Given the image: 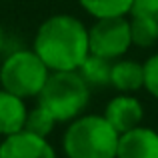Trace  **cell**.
Masks as SVG:
<instances>
[{
  "label": "cell",
  "mask_w": 158,
  "mask_h": 158,
  "mask_svg": "<svg viewBox=\"0 0 158 158\" xmlns=\"http://www.w3.org/2000/svg\"><path fill=\"white\" fill-rule=\"evenodd\" d=\"M54 126H56V118H54L44 106L38 104L36 108L28 110L26 124H24V130L26 132H32V134H36V136L46 138V136L54 130Z\"/></svg>",
  "instance_id": "obj_14"
},
{
  "label": "cell",
  "mask_w": 158,
  "mask_h": 158,
  "mask_svg": "<svg viewBox=\"0 0 158 158\" xmlns=\"http://www.w3.org/2000/svg\"><path fill=\"white\" fill-rule=\"evenodd\" d=\"M132 46L130 20L124 16L98 18L88 28V50L90 54L116 60Z\"/></svg>",
  "instance_id": "obj_5"
},
{
  "label": "cell",
  "mask_w": 158,
  "mask_h": 158,
  "mask_svg": "<svg viewBox=\"0 0 158 158\" xmlns=\"http://www.w3.org/2000/svg\"><path fill=\"white\" fill-rule=\"evenodd\" d=\"M90 98V86L78 70L50 72L44 88L38 94V104L56 118V122H70L78 118Z\"/></svg>",
  "instance_id": "obj_3"
},
{
  "label": "cell",
  "mask_w": 158,
  "mask_h": 158,
  "mask_svg": "<svg viewBox=\"0 0 158 158\" xmlns=\"http://www.w3.org/2000/svg\"><path fill=\"white\" fill-rule=\"evenodd\" d=\"M4 44H6V32H4L2 24H0V52L4 50Z\"/></svg>",
  "instance_id": "obj_17"
},
{
  "label": "cell",
  "mask_w": 158,
  "mask_h": 158,
  "mask_svg": "<svg viewBox=\"0 0 158 158\" xmlns=\"http://www.w3.org/2000/svg\"><path fill=\"white\" fill-rule=\"evenodd\" d=\"M144 88L158 98V54H152L144 62Z\"/></svg>",
  "instance_id": "obj_15"
},
{
  "label": "cell",
  "mask_w": 158,
  "mask_h": 158,
  "mask_svg": "<svg viewBox=\"0 0 158 158\" xmlns=\"http://www.w3.org/2000/svg\"><path fill=\"white\" fill-rule=\"evenodd\" d=\"M28 116V108L24 98L0 88V136H10L24 130Z\"/></svg>",
  "instance_id": "obj_9"
},
{
  "label": "cell",
  "mask_w": 158,
  "mask_h": 158,
  "mask_svg": "<svg viewBox=\"0 0 158 158\" xmlns=\"http://www.w3.org/2000/svg\"><path fill=\"white\" fill-rule=\"evenodd\" d=\"M110 72H112V60L96 56V54H88L84 62L78 66V74L84 78V82L90 88L110 84Z\"/></svg>",
  "instance_id": "obj_11"
},
{
  "label": "cell",
  "mask_w": 158,
  "mask_h": 158,
  "mask_svg": "<svg viewBox=\"0 0 158 158\" xmlns=\"http://www.w3.org/2000/svg\"><path fill=\"white\" fill-rule=\"evenodd\" d=\"M130 34H132V44L142 48L152 46L158 40V22L150 18L130 16Z\"/></svg>",
  "instance_id": "obj_13"
},
{
  "label": "cell",
  "mask_w": 158,
  "mask_h": 158,
  "mask_svg": "<svg viewBox=\"0 0 158 158\" xmlns=\"http://www.w3.org/2000/svg\"><path fill=\"white\" fill-rule=\"evenodd\" d=\"M120 134L104 114L78 116L66 128L62 148L68 158H116Z\"/></svg>",
  "instance_id": "obj_2"
},
{
  "label": "cell",
  "mask_w": 158,
  "mask_h": 158,
  "mask_svg": "<svg viewBox=\"0 0 158 158\" xmlns=\"http://www.w3.org/2000/svg\"><path fill=\"white\" fill-rule=\"evenodd\" d=\"M80 6L94 18H114L130 14L134 0H78Z\"/></svg>",
  "instance_id": "obj_12"
},
{
  "label": "cell",
  "mask_w": 158,
  "mask_h": 158,
  "mask_svg": "<svg viewBox=\"0 0 158 158\" xmlns=\"http://www.w3.org/2000/svg\"><path fill=\"white\" fill-rule=\"evenodd\" d=\"M110 84L122 94L144 88V64L134 60H116L112 62Z\"/></svg>",
  "instance_id": "obj_10"
},
{
  "label": "cell",
  "mask_w": 158,
  "mask_h": 158,
  "mask_svg": "<svg viewBox=\"0 0 158 158\" xmlns=\"http://www.w3.org/2000/svg\"><path fill=\"white\" fill-rule=\"evenodd\" d=\"M130 16L150 18L158 22V0H134L130 8Z\"/></svg>",
  "instance_id": "obj_16"
},
{
  "label": "cell",
  "mask_w": 158,
  "mask_h": 158,
  "mask_svg": "<svg viewBox=\"0 0 158 158\" xmlns=\"http://www.w3.org/2000/svg\"><path fill=\"white\" fill-rule=\"evenodd\" d=\"M48 76V66L28 48L10 52L0 64V86L20 98H38Z\"/></svg>",
  "instance_id": "obj_4"
},
{
  "label": "cell",
  "mask_w": 158,
  "mask_h": 158,
  "mask_svg": "<svg viewBox=\"0 0 158 158\" xmlns=\"http://www.w3.org/2000/svg\"><path fill=\"white\" fill-rule=\"evenodd\" d=\"M142 116H144V110H142L140 100L130 96V94L114 96L106 104V110H104V118L112 124V128L118 134H124V132L140 126Z\"/></svg>",
  "instance_id": "obj_7"
},
{
  "label": "cell",
  "mask_w": 158,
  "mask_h": 158,
  "mask_svg": "<svg viewBox=\"0 0 158 158\" xmlns=\"http://www.w3.org/2000/svg\"><path fill=\"white\" fill-rule=\"evenodd\" d=\"M32 50L50 72L78 70L90 54L88 28L70 14H54L38 26Z\"/></svg>",
  "instance_id": "obj_1"
},
{
  "label": "cell",
  "mask_w": 158,
  "mask_h": 158,
  "mask_svg": "<svg viewBox=\"0 0 158 158\" xmlns=\"http://www.w3.org/2000/svg\"><path fill=\"white\" fill-rule=\"evenodd\" d=\"M0 158H56V152L46 138L20 130L0 142Z\"/></svg>",
  "instance_id": "obj_6"
},
{
  "label": "cell",
  "mask_w": 158,
  "mask_h": 158,
  "mask_svg": "<svg viewBox=\"0 0 158 158\" xmlns=\"http://www.w3.org/2000/svg\"><path fill=\"white\" fill-rule=\"evenodd\" d=\"M116 158H158V132L136 126L120 134Z\"/></svg>",
  "instance_id": "obj_8"
}]
</instances>
